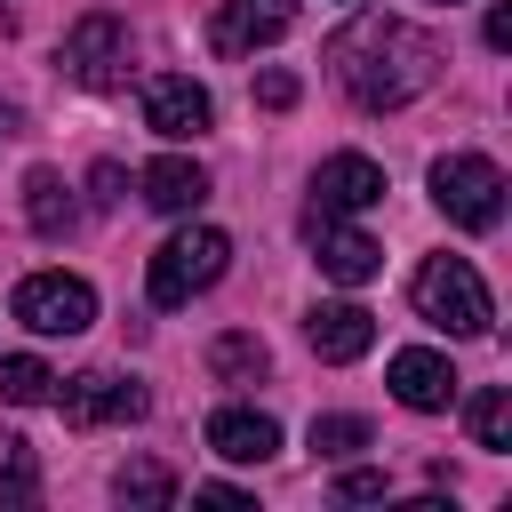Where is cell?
Returning a JSON list of instances; mask_svg holds the SVG:
<instances>
[{"label":"cell","instance_id":"13","mask_svg":"<svg viewBox=\"0 0 512 512\" xmlns=\"http://www.w3.org/2000/svg\"><path fill=\"white\" fill-rule=\"evenodd\" d=\"M304 344H312L328 368H352V360L376 344V312H368V304H312V312H304Z\"/></svg>","mask_w":512,"mask_h":512},{"label":"cell","instance_id":"12","mask_svg":"<svg viewBox=\"0 0 512 512\" xmlns=\"http://www.w3.org/2000/svg\"><path fill=\"white\" fill-rule=\"evenodd\" d=\"M384 384H392V400H400V408H416V416H440V408L456 400V368H448V352H424V344L392 352Z\"/></svg>","mask_w":512,"mask_h":512},{"label":"cell","instance_id":"17","mask_svg":"<svg viewBox=\"0 0 512 512\" xmlns=\"http://www.w3.org/2000/svg\"><path fill=\"white\" fill-rule=\"evenodd\" d=\"M272 368V352H264V336H248V328H224L216 344H208V376L216 384H256Z\"/></svg>","mask_w":512,"mask_h":512},{"label":"cell","instance_id":"4","mask_svg":"<svg viewBox=\"0 0 512 512\" xmlns=\"http://www.w3.org/2000/svg\"><path fill=\"white\" fill-rule=\"evenodd\" d=\"M432 208L456 232H496L504 224V168L488 152H448L432 160Z\"/></svg>","mask_w":512,"mask_h":512},{"label":"cell","instance_id":"28","mask_svg":"<svg viewBox=\"0 0 512 512\" xmlns=\"http://www.w3.org/2000/svg\"><path fill=\"white\" fill-rule=\"evenodd\" d=\"M0 128H8V112H0Z\"/></svg>","mask_w":512,"mask_h":512},{"label":"cell","instance_id":"20","mask_svg":"<svg viewBox=\"0 0 512 512\" xmlns=\"http://www.w3.org/2000/svg\"><path fill=\"white\" fill-rule=\"evenodd\" d=\"M0 496L8 504H32L40 496V456H32L24 432H0Z\"/></svg>","mask_w":512,"mask_h":512},{"label":"cell","instance_id":"11","mask_svg":"<svg viewBox=\"0 0 512 512\" xmlns=\"http://www.w3.org/2000/svg\"><path fill=\"white\" fill-rule=\"evenodd\" d=\"M288 24H296V0H224L216 24H208V40H216V56H256Z\"/></svg>","mask_w":512,"mask_h":512},{"label":"cell","instance_id":"19","mask_svg":"<svg viewBox=\"0 0 512 512\" xmlns=\"http://www.w3.org/2000/svg\"><path fill=\"white\" fill-rule=\"evenodd\" d=\"M464 424H472V448H512V392L488 384L464 400Z\"/></svg>","mask_w":512,"mask_h":512},{"label":"cell","instance_id":"8","mask_svg":"<svg viewBox=\"0 0 512 512\" xmlns=\"http://www.w3.org/2000/svg\"><path fill=\"white\" fill-rule=\"evenodd\" d=\"M56 408H64V424H72V432H96V424H136L152 400H144V384L112 376V368H80V376L56 392Z\"/></svg>","mask_w":512,"mask_h":512},{"label":"cell","instance_id":"27","mask_svg":"<svg viewBox=\"0 0 512 512\" xmlns=\"http://www.w3.org/2000/svg\"><path fill=\"white\" fill-rule=\"evenodd\" d=\"M488 48H512V8H488Z\"/></svg>","mask_w":512,"mask_h":512},{"label":"cell","instance_id":"25","mask_svg":"<svg viewBox=\"0 0 512 512\" xmlns=\"http://www.w3.org/2000/svg\"><path fill=\"white\" fill-rule=\"evenodd\" d=\"M88 184H96V208H112L128 176H120V160H96V168H88Z\"/></svg>","mask_w":512,"mask_h":512},{"label":"cell","instance_id":"3","mask_svg":"<svg viewBox=\"0 0 512 512\" xmlns=\"http://www.w3.org/2000/svg\"><path fill=\"white\" fill-rule=\"evenodd\" d=\"M224 264H232V240H224L216 224H184V232H168V240L152 248L144 288H152V304H160V312H176V304L208 296V288L224 280Z\"/></svg>","mask_w":512,"mask_h":512},{"label":"cell","instance_id":"16","mask_svg":"<svg viewBox=\"0 0 512 512\" xmlns=\"http://www.w3.org/2000/svg\"><path fill=\"white\" fill-rule=\"evenodd\" d=\"M24 224H32L40 240H64V232L80 224V200H72V184H64L56 168H32V176H24Z\"/></svg>","mask_w":512,"mask_h":512},{"label":"cell","instance_id":"2","mask_svg":"<svg viewBox=\"0 0 512 512\" xmlns=\"http://www.w3.org/2000/svg\"><path fill=\"white\" fill-rule=\"evenodd\" d=\"M408 296H416V320H432L440 336H488L496 328V304H488V280L472 272V256H448V248L424 256Z\"/></svg>","mask_w":512,"mask_h":512},{"label":"cell","instance_id":"1","mask_svg":"<svg viewBox=\"0 0 512 512\" xmlns=\"http://www.w3.org/2000/svg\"><path fill=\"white\" fill-rule=\"evenodd\" d=\"M328 72L360 112H400L440 80V40L408 16H352L328 40Z\"/></svg>","mask_w":512,"mask_h":512},{"label":"cell","instance_id":"18","mask_svg":"<svg viewBox=\"0 0 512 512\" xmlns=\"http://www.w3.org/2000/svg\"><path fill=\"white\" fill-rule=\"evenodd\" d=\"M112 496L136 504V512H160V504H176V472H168L160 456H128V464L112 472Z\"/></svg>","mask_w":512,"mask_h":512},{"label":"cell","instance_id":"7","mask_svg":"<svg viewBox=\"0 0 512 512\" xmlns=\"http://www.w3.org/2000/svg\"><path fill=\"white\" fill-rule=\"evenodd\" d=\"M304 240H312V264H320L336 288H360V280H376V272H384V248H376L360 224L328 216V208H304Z\"/></svg>","mask_w":512,"mask_h":512},{"label":"cell","instance_id":"22","mask_svg":"<svg viewBox=\"0 0 512 512\" xmlns=\"http://www.w3.org/2000/svg\"><path fill=\"white\" fill-rule=\"evenodd\" d=\"M48 360H32V352H8L0 360V400H16V408H32V400H48Z\"/></svg>","mask_w":512,"mask_h":512},{"label":"cell","instance_id":"15","mask_svg":"<svg viewBox=\"0 0 512 512\" xmlns=\"http://www.w3.org/2000/svg\"><path fill=\"white\" fill-rule=\"evenodd\" d=\"M136 192H144L160 216H192V208L208 200V168H200V160H184V152H160V160L136 176Z\"/></svg>","mask_w":512,"mask_h":512},{"label":"cell","instance_id":"5","mask_svg":"<svg viewBox=\"0 0 512 512\" xmlns=\"http://www.w3.org/2000/svg\"><path fill=\"white\" fill-rule=\"evenodd\" d=\"M16 320L32 336H80L96 320V288L80 272H24L16 280Z\"/></svg>","mask_w":512,"mask_h":512},{"label":"cell","instance_id":"23","mask_svg":"<svg viewBox=\"0 0 512 512\" xmlns=\"http://www.w3.org/2000/svg\"><path fill=\"white\" fill-rule=\"evenodd\" d=\"M256 104L264 112H288L296 104V72H256Z\"/></svg>","mask_w":512,"mask_h":512},{"label":"cell","instance_id":"14","mask_svg":"<svg viewBox=\"0 0 512 512\" xmlns=\"http://www.w3.org/2000/svg\"><path fill=\"white\" fill-rule=\"evenodd\" d=\"M208 448H216L224 464H264V456H280V424H272L264 408L232 400V408L208 416Z\"/></svg>","mask_w":512,"mask_h":512},{"label":"cell","instance_id":"26","mask_svg":"<svg viewBox=\"0 0 512 512\" xmlns=\"http://www.w3.org/2000/svg\"><path fill=\"white\" fill-rule=\"evenodd\" d=\"M192 496H200V504H224V512H240V504H248V496H240V488H224V480H208V488H192Z\"/></svg>","mask_w":512,"mask_h":512},{"label":"cell","instance_id":"6","mask_svg":"<svg viewBox=\"0 0 512 512\" xmlns=\"http://www.w3.org/2000/svg\"><path fill=\"white\" fill-rule=\"evenodd\" d=\"M64 72L80 88H120L128 80V24L112 8H88L72 32H64Z\"/></svg>","mask_w":512,"mask_h":512},{"label":"cell","instance_id":"21","mask_svg":"<svg viewBox=\"0 0 512 512\" xmlns=\"http://www.w3.org/2000/svg\"><path fill=\"white\" fill-rule=\"evenodd\" d=\"M368 448V416H312V456L320 464H344Z\"/></svg>","mask_w":512,"mask_h":512},{"label":"cell","instance_id":"10","mask_svg":"<svg viewBox=\"0 0 512 512\" xmlns=\"http://www.w3.org/2000/svg\"><path fill=\"white\" fill-rule=\"evenodd\" d=\"M376 200H384V168H376L368 152H328V160L312 168V208L360 216V208H376Z\"/></svg>","mask_w":512,"mask_h":512},{"label":"cell","instance_id":"24","mask_svg":"<svg viewBox=\"0 0 512 512\" xmlns=\"http://www.w3.org/2000/svg\"><path fill=\"white\" fill-rule=\"evenodd\" d=\"M336 496H344V504H376V496H384V472H368V464H360V472H344V480H336Z\"/></svg>","mask_w":512,"mask_h":512},{"label":"cell","instance_id":"9","mask_svg":"<svg viewBox=\"0 0 512 512\" xmlns=\"http://www.w3.org/2000/svg\"><path fill=\"white\" fill-rule=\"evenodd\" d=\"M208 120H216V104H208V88H200L192 72H152V80H144V128H152V136L184 144V136H200Z\"/></svg>","mask_w":512,"mask_h":512}]
</instances>
